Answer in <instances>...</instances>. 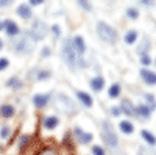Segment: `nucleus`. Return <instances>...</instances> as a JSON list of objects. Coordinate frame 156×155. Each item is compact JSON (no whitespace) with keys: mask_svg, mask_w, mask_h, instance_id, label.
I'll list each match as a JSON object with an SVG mask.
<instances>
[{"mask_svg":"<svg viewBox=\"0 0 156 155\" xmlns=\"http://www.w3.org/2000/svg\"><path fill=\"white\" fill-rule=\"evenodd\" d=\"M62 57H64V60H66V63L69 64V68H72V69L84 64L83 60H81V55H78L76 52L73 50V47L70 44V39H67L66 42H64V46H62Z\"/></svg>","mask_w":156,"mask_h":155,"instance_id":"1","label":"nucleus"},{"mask_svg":"<svg viewBox=\"0 0 156 155\" xmlns=\"http://www.w3.org/2000/svg\"><path fill=\"white\" fill-rule=\"evenodd\" d=\"M97 33L100 36V39L106 41V42H112V41H115V38H117L115 30L112 27H109L108 24H103V22L97 24Z\"/></svg>","mask_w":156,"mask_h":155,"instance_id":"2","label":"nucleus"},{"mask_svg":"<svg viewBox=\"0 0 156 155\" xmlns=\"http://www.w3.org/2000/svg\"><path fill=\"white\" fill-rule=\"evenodd\" d=\"M12 46H14L16 50H19V52H30L34 47V39H31V38L25 33L19 38V39H16L12 42Z\"/></svg>","mask_w":156,"mask_h":155,"instance_id":"3","label":"nucleus"},{"mask_svg":"<svg viewBox=\"0 0 156 155\" xmlns=\"http://www.w3.org/2000/svg\"><path fill=\"white\" fill-rule=\"evenodd\" d=\"M55 105H56L58 110H61V111H64V113H73V111H75V105L72 103V100H70L69 97H66V96H62V94L56 96Z\"/></svg>","mask_w":156,"mask_h":155,"instance_id":"4","label":"nucleus"},{"mask_svg":"<svg viewBox=\"0 0 156 155\" xmlns=\"http://www.w3.org/2000/svg\"><path fill=\"white\" fill-rule=\"evenodd\" d=\"M103 125H105V127H103V139H105L106 144L111 146V147L117 146V136H115V133L112 130L111 124L108 121H105V124H103Z\"/></svg>","mask_w":156,"mask_h":155,"instance_id":"5","label":"nucleus"},{"mask_svg":"<svg viewBox=\"0 0 156 155\" xmlns=\"http://www.w3.org/2000/svg\"><path fill=\"white\" fill-rule=\"evenodd\" d=\"M45 35H47V27L41 20H36L33 24L31 30H30V36L33 38V39H42Z\"/></svg>","mask_w":156,"mask_h":155,"instance_id":"6","label":"nucleus"},{"mask_svg":"<svg viewBox=\"0 0 156 155\" xmlns=\"http://www.w3.org/2000/svg\"><path fill=\"white\" fill-rule=\"evenodd\" d=\"M70 44H72V47H73V50L76 52V54L83 57V54H84V41H83V38H81V36L72 38Z\"/></svg>","mask_w":156,"mask_h":155,"instance_id":"7","label":"nucleus"},{"mask_svg":"<svg viewBox=\"0 0 156 155\" xmlns=\"http://www.w3.org/2000/svg\"><path fill=\"white\" fill-rule=\"evenodd\" d=\"M140 77L142 80L148 85H156V74L151 72V71H147V69H142L140 71Z\"/></svg>","mask_w":156,"mask_h":155,"instance_id":"8","label":"nucleus"},{"mask_svg":"<svg viewBox=\"0 0 156 155\" xmlns=\"http://www.w3.org/2000/svg\"><path fill=\"white\" fill-rule=\"evenodd\" d=\"M73 133L76 135L78 139H80V143H89V141L92 139V135H90V133H84L81 128H78V127H75Z\"/></svg>","mask_w":156,"mask_h":155,"instance_id":"9","label":"nucleus"},{"mask_svg":"<svg viewBox=\"0 0 156 155\" xmlns=\"http://www.w3.org/2000/svg\"><path fill=\"white\" fill-rule=\"evenodd\" d=\"M3 25H5V30H6V33H8V35L14 36V35H17V33H19V27H17V25H16L14 22H12V20H6Z\"/></svg>","mask_w":156,"mask_h":155,"instance_id":"10","label":"nucleus"},{"mask_svg":"<svg viewBox=\"0 0 156 155\" xmlns=\"http://www.w3.org/2000/svg\"><path fill=\"white\" fill-rule=\"evenodd\" d=\"M17 14L20 16V17H23V19H28L30 16H31V9L28 8V5H19L17 6Z\"/></svg>","mask_w":156,"mask_h":155,"instance_id":"11","label":"nucleus"},{"mask_svg":"<svg viewBox=\"0 0 156 155\" xmlns=\"http://www.w3.org/2000/svg\"><path fill=\"white\" fill-rule=\"evenodd\" d=\"M76 97L80 99L86 107H90V105H92V97H90L89 94H86V93H83V91H76Z\"/></svg>","mask_w":156,"mask_h":155,"instance_id":"12","label":"nucleus"},{"mask_svg":"<svg viewBox=\"0 0 156 155\" xmlns=\"http://www.w3.org/2000/svg\"><path fill=\"white\" fill-rule=\"evenodd\" d=\"M103 85H105L103 77H95V79L90 80V86H92V89H95V91H100V89L103 88Z\"/></svg>","mask_w":156,"mask_h":155,"instance_id":"13","label":"nucleus"},{"mask_svg":"<svg viewBox=\"0 0 156 155\" xmlns=\"http://www.w3.org/2000/svg\"><path fill=\"white\" fill-rule=\"evenodd\" d=\"M33 102H34L36 107H45L47 102H48V96H41V94H37V96H34Z\"/></svg>","mask_w":156,"mask_h":155,"instance_id":"14","label":"nucleus"},{"mask_svg":"<svg viewBox=\"0 0 156 155\" xmlns=\"http://www.w3.org/2000/svg\"><path fill=\"white\" fill-rule=\"evenodd\" d=\"M0 114H2L3 118H11V116L14 114V108L11 105H2L0 107Z\"/></svg>","mask_w":156,"mask_h":155,"instance_id":"15","label":"nucleus"},{"mask_svg":"<svg viewBox=\"0 0 156 155\" xmlns=\"http://www.w3.org/2000/svg\"><path fill=\"white\" fill-rule=\"evenodd\" d=\"M122 110H123L126 114H129V116H134V114H136V110H134V107L131 105V102H128V100L122 102Z\"/></svg>","mask_w":156,"mask_h":155,"instance_id":"16","label":"nucleus"},{"mask_svg":"<svg viewBox=\"0 0 156 155\" xmlns=\"http://www.w3.org/2000/svg\"><path fill=\"white\" fill-rule=\"evenodd\" d=\"M119 127H120V130H122L123 133H133V130H134V128H133V124L128 122V121H122Z\"/></svg>","mask_w":156,"mask_h":155,"instance_id":"17","label":"nucleus"},{"mask_svg":"<svg viewBox=\"0 0 156 155\" xmlns=\"http://www.w3.org/2000/svg\"><path fill=\"white\" fill-rule=\"evenodd\" d=\"M136 113H137L139 116H142L144 119H147L148 116H150V110H148L145 105H139V107L136 108Z\"/></svg>","mask_w":156,"mask_h":155,"instance_id":"18","label":"nucleus"},{"mask_svg":"<svg viewBox=\"0 0 156 155\" xmlns=\"http://www.w3.org/2000/svg\"><path fill=\"white\" fill-rule=\"evenodd\" d=\"M56 125H58V118H55V116H50V118H47L45 122H44V127L45 128H53Z\"/></svg>","mask_w":156,"mask_h":155,"instance_id":"19","label":"nucleus"},{"mask_svg":"<svg viewBox=\"0 0 156 155\" xmlns=\"http://www.w3.org/2000/svg\"><path fill=\"white\" fill-rule=\"evenodd\" d=\"M140 135H142V138H144L148 144H153V146L156 144V138H154L150 132H147V130H142V133H140Z\"/></svg>","mask_w":156,"mask_h":155,"instance_id":"20","label":"nucleus"},{"mask_svg":"<svg viewBox=\"0 0 156 155\" xmlns=\"http://www.w3.org/2000/svg\"><path fill=\"white\" fill-rule=\"evenodd\" d=\"M136 38H137V33H136L134 30H131V31H128V33H126L125 41H126L128 44H131V42H134V41H136Z\"/></svg>","mask_w":156,"mask_h":155,"instance_id":"21","label":"nucleus"},{"mask_svg":"<svg viewBox=\"0 0 156 155\" xmlns=\"http://www.w3.org/2000/svg\"><path fill=\"white\" fill-rule=\"evenodd\" d=\"M109 97H117V96H119L120 94V86L119 85H112L111 88H109Z\"/></svg>","mask_w":156,"mask_h":155,"instance_id":"22","label":"nucleus"},{"mask_svg":"<svg viewBox=\"0 0 156 155\" xmlns=\"http://www.w3.org/2000/svg\"><path fill=\"white\" fill-rule=\"evenodd\" d=\"M139 155H156V150L151 149V147H140Z\"/></svg>","mask_w":156,"mask_h":155,"instance_id":"23","label":"nucleus"},{"mask_svg":"<svg viewBox=\"0 0 156 155\" xmlns=\"http://www.w3.org/2000/svg\"><path fill=\"white\" fill-rule=\"evenodd\" d=\"M37 155H58V152L53 150V149H44V150L39 152Z\"/></svg>","mask_w":156,"mask_h":155,"instance_id":"24","label":"nucleus"},{"mask_svg":"<svg viewBox=\"0 0 156 155\" xmlns=\"http://www.w3.org/2000/svg\"><path fill=\"white\" fill-rule=\"evenodd\" d=\"M8 85H9V86H14V88H20V86H22V83H20L19 80H16V79H11V80L8 82Z\"/></svg>","mask_w":156,"mask_h":155,"instance_id":"25","label":"nucleus"},{"mask_svg":"<svg viewBox=\"0 0 156 155\" xmlns=\"http://www.w3.org/2000/svg\"><path fill=\"white\" fill-rule=\"evenodd\" d=\"M126 14L131 17V19H136V17H137V11H136L134 8H129V9L126 11Z\"/></svg>","mask_w":156,"mask_h":155,"instance_id":"26","label":"nucleus"},{"mask_svg":"<svg viewBox=\"0 0 156 155\" xmlns=\"http://www.w3.org/2000/svg\"><path fill=\"white\" fill-rule=\"evenodd\" d=\"M147 100L150 102V107L151 108H156V102H154V97L151 94H147Z\"/></svg>","mask_w":156,"mask_h":155,"instance_id":"27","label":"nucleus"},{"mask_svg":"<svg viewBox=\"0 0 156 155\" xmlns=\"http://www.w3.org/2000/svg\"><path fill=\"white\" fill-rule=\"evenodd\" d=\"M0 135H2V138H6V136L9 135V128L5 125V127L2 128V130H0Z\"/></svg>","mask_w":156,"mask_h":155,"instance_id":"28","label":"nucleus"},{"mask_svg":"<svg viewBox=\"0 0 156 155\" xmlns=\"http://www.w3.org/2000/svg\"><path fill=\"white\" fill-rule=\"evenodd\" d=\"M92 152H94V155H105L103 149H101V147H98V146H95V147L92 149Z\"/></svg>","mask_w":156,"mask_h":155,"instance_id":"29","label":"nucleus"},{"mask_svg":"<svg viewBox=\"0 0 156 155\" xmlns=\"http://www.w3.org/2000/svg\"><path fill=\"white\" fill-rule=\"evenodd\" d=\"M8 66V60L6 58H0V69H5Z\"/></svg>","mask_w":156,"mask_h":155,"instance_id":"30","label":"nucleus"},{"mask_svg":"<svg viewBox=\"0 0 156 155\" xmlns=\"http://www.w3.org/2000/svg\"><path fill=\"white\" fill-rule=\"evenodd\" d=\"M48 75H50V74H48L47 71H45V72H39V74H37V79H47Z\"/></svg>","mask_w":156,"mask_h":155,"instance_id":"31","label":"nucleus"},{"mask_svg":"<svg viewBox=\"0 0 156 155\" xmlns=\"http://www.w3.org/2000/svg\"><path fill=\"white\" fill-rule=\"evenodd\" d=\"M78 3H80V5H81V6H84V8H86V9H90V5H87V3H86V2H84V0H81V2H78Z\"/></svg>","mask_w":156,"mask_h":155,"instance_id":"32","label":"nucleus"},{"mask_svg":"<svg viewBox=\"0 0 156 155\" xmlns=\"http://www.w3.org/2000/svg\"><path fill=\"white\" fill-rule=\"evenodd\" d=\"M142 63H144V64H148V63H150V58H148L147 55H144V57H142Z\"/></svg>","mask_w":156,"mask_h":155,"instance_id":"33","label":"nucleus"},{"mask_svg":"<svg viewBox=\"0 0 156 155\" xmlns=\"http://www.w3.org/2000/svg\"><path fill=\"white\" fill-rule=\"evenodd\" d=\"M119 113H120V110H119V108H115V107L112 108V114H114V116H119Z\"/></svg>","mask_w":156,"mask_h":155,"instance_id":"34","label":"nucleus"},{"mask_svg":"<svg viewBox=\"0 0 156 155\" xmlns=\"http://www.w3.org/2000/svg\"><path fill=\"white\" fill-rule=\"evenodd\" d=\"M30 2H31V5H39L42 0H30Z\"/></svg>","mask_w":156,"mask_h":155,"instance_id":"35","label":"nucleus"},{"mask_svg":"<svg viewBox=\"0 0 156 155\" xmlns=\"http://www.w3.org/2000/svg\"><path fill=\"white\" fill-rule=\"evenodd\" d=\"M2 5L6 6V5H9V2H2V0H0V6H2Z\"/></svg>","mask_w":156,"mask_h":155,"instance_id":"36","label":"nucleus"},{"mask_svg":"<svg viewBox=\"0 0 156 155\" xmlns=\"http://www.w3.org/2000/svg\"><path fill=\"white\" fill-rule=\"evenodd\" d=\"M0 47H2V41H0Z\"/></svg>","mask_w":156,"mask_h":155,"instance_id":"37","label":"nucleus"},{"mask_svg":"<svg viewBox=\"0 0 156 155\" xmlns=\"http://www.w3.org/2000/svg\"><path fill=\"white\" fill-rule=\"evenodd\" d=\"M0 28H2V25H0Z\"/></svg>","mask_w":156,"mask_h":155,"instance_id":"38","label":"nucleus"}]
</instances>
